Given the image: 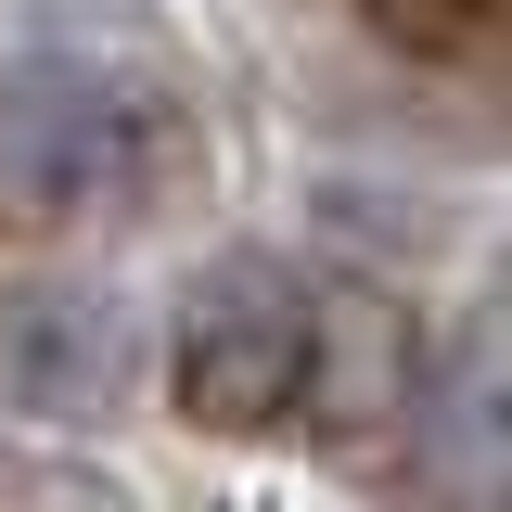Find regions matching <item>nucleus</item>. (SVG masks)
Masks as SVG:
<instances>
[{
  "label": "nucleus",
  "mask_w": 512,
  "mask_h": 512,
  "mask_svg": "<svg viewBox=\"0 0 512 512\" xmlns=\"http://www.w3.org/2000/svg\"><path fill=\"white\" fill-rule=\"evenodd\" d=\"M192 180V103L128 52H13L0 64V205L39 231H128Z\"/></svg>",
  "instance_id": "1"
},
{
  "label": "nucleus",
  "mask_w": 512,
  "mask_h": 512,
  "mask_svg": "<svg viewBox=\"0 0 512 512\" xmlns=\"http://www.w3.org/2000/svg\"><path fill=\"white\" fill-rule=\"evenodd\" d=\"M320 384V295L282 256H218L192 269L180 320H167V397H180L192 436H269L295 423Z\"/></svg>",
  "instance_id": "2"
},
{
  "label": "nucleus",
  "mask_w": 512,
  "mask_h": 512,
  "mask_svg": "<svg viewBox=\"0 0 512 512\" xmlns=\"http://www.w3.org/2000/svg\"><path fill=\"white\" fill-rule=\"evenodd\" d=\"M141 384V320L116 282H13L0 295V410L13 423H116Z\"/></svg>",
  "instance_id": "3"
},
{
  "label": "nucleus",
  "mask_w": 512,
  "mask_h": 512,
  "mask_svg": "<svg viewBox=\"0 0 512 512\" xmlns=\"http://www.w3.org/2000/svg\"><path fill=\"white\" fill-rule=\"evenodd\" d=\"M410 487L436 512H512V346H474L410 397Z\"/></svg>",
  "instance_id": "4"
}]
</instances>
